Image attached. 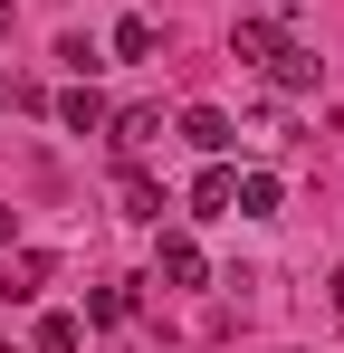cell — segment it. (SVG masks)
<instances>
[{
	"label": "cell",
	"mask_w": 344,
	"mask_h": 353,
	"mask_svg": "<svg viewBox=\"0 0 344 353\" xmlns=\"http://www.w3.org/2000/svg\"><path fill=\"white\" fill-rule=\"evenodd\" d=\"M258 67H268V86H278V96H316V86H325V58H316L296 29H278V48H268Z\"/></svg>",
	"instance_id": "obj_1"
},
{
	"label": "cell",
	"mask_w": 344,
	"mask_h": 353,
	"mask_svg": "<svg viewBox=\"0 0 344 353\" xmlns=\"http://www.w3.org/2000/svg\"><path fill=\"white\" fill-rule=\"evenodd\" d=\"M153 277H163V287H201V277H211L201 239H191V230H163V239H153Z\"/></svg>",
	"instance_id": "obj_2"
},
{
	"label": "cell",
	"mask_w": 344,
	"mask_h": 353,
	"mask_svg": "<svg viewBox=\"0 0 344 353\" xmlns=\"http://www.w3.org/2000/svg\"><path fill=\"white\" fill-rule=\"evenodd\" d=\"M115 220H134V230H163V181L124 163V172H115Z\"/></svg>",
	"instance_id": "obj_3"
},
{
	"label": "cell",
	"mask_w": 344,
	"mask_h": 353,
	"mask_svg": "<svg viewBox=\"0 0 344 353\" xmlns=\"http://www.w3.org/2000/svg\"><path fill=\"white\" fill-rule=\"evenodd\" d=\"M172 134H182V143H191V153H211V163H220L229 143H239V124H229L220 105H182V124H172Z\"/></svg>",
	"instance_id": "obj_4"
},
{
	"label": "cell",
	"mask_w": 344,
	"mask_h": 353,
	"mask_svg": "<svg viewBox=\"0 0 344 353\" xmlns=\"http://www.w3.org/2000/svg\"><path fill=\"white\" fill-rule=\"evenodd\" d=\"M0 258H10V268H0V296H10V305H29V296L57 277V268H48V248H0Z\"/></svg>",
	"instance_id": "obj_5"
},
{
	"label": "cell",
	"mask_w": 344,
	"mask_h": 353,
	"mask_svg": "<svg viewBox=\"0 0 344 353\" xmlns=\"http://www.w3.org/2000/svg\"><path fill=\"white\" fill-rule=\"evenodd\" d=\"M134 305H144V287H134V277H96V287H86V325H124Z\"/></svg>",
	"instance_id": "obj_6"
},
{
	"label": "cell",
	"mask_w": 344,
	"mask_h": 353,
	"mask_svg": "<svg viewBox=\"0 0 344 353\" xmlns=\"http://www.w3.org/2000/svg\"><path fill=\"white\" fill-rule=\"evenodd\" d=\"M115 58H124V67H144V58H163V29H153V19H144V10H124V19H115Z\"/></svg>",
	"instance_id": "obj_7"
},
{
	"label": "cell",
	"mask_w": 344,
	"mask_h": 353,
	"mask_svg": "<svg viewBox=\"0 0 344 353\" xmlns=\"http://www.w3.org/2000/svg\"><path fill=\"white\" fill-rule=\"evenodd\" d=\"M229 210L239 220H278V172H239L229 181Z\"/></svg>",
	"instance_id": "obj_8"
},
{
	"label": "cell",
	"mask_w": 344,
	"mask_h": 353,
	"mask_svg": "<svg viewBox=\"0 0 344 353\" xmlns=\"http://www.w3.org/2000/svg\"><path fill=\"white\" fill-rule=\"evenodd\" d=\"M106 96H96V86H67V96H57V124H67V134H106Z\"/></svg>",
	"instance_id": "obj_9"
},
{
	"label": "cell",
	"mask_w": 344,
	"mask_h": 353,
	"mask_svg": "<svg viewBox=\"0 0 344 353\" xmlns=\"http://www.w3.org/2000/svg\"><path fill=\"white\" fill-rule=\"evenodd\" d=\"M106 134H115V153H144L163 134V105H124V115H106Z\"/></svg>",
	"instance_id": "obj_10"
},
{
	"label": "cell",
	"mask_w": 344,
	"mask_h": 353,
	"mask_svg": "<svg viewBox=\"0 0 344 353\" xmlns=\"http://www.w3.org/2000/svg\"><path fill=\"white\" fill-rule=\"evenodd\" d=\"M229 181H239L229 163H211V172L191 181V210H201V220H229Z\"/></svg>",
	"instance_id": "obj_11"
},
{
	"label": "cell",
	"mask_w": 344,
	"mask_h": 353,
	"mask_svg": "<svg viewBox=\"0 0 344 353\" xmlns=\"http://www.w3.org/2000/svg\"><path fill=\"white\" fill-rule=\"evenodd\" d=\"M268 48H278V19H239V29H229V58L239 67H258Z\"/></svg>",
	"instance_id": "obj_12"
},
{
	"label": "cell",
	"mask_w": 344,
	"mask_h": 353,
	"mask_svg": "<svg viewBox=\"0 0 344 353\" xmlns=\"http://www.w3.org/2000/svg\"><path fill=\"white\" fill-rule=\"evenodd\" d=\"M86 344V315H39V353H77Z\"/></svg>",
	"instance_id": "obj_13"
},
{
	"label": "cell",
	"mask_w": 344,
	"mask_h": 353,
	"mask_svg": "<svg viewBox=\"0 0 344 353\" xmlns=\"http://www.w3.org/2000/svg\"><path fill=\"white\" fill-rule=\"evenodd\" d=\"M0 248H19V210H0Z\"/></svg>",
	"instance_id": "obj_14"
},
{
	"label": "cell",
	"mask_w": 344,
	"mask_h": 353,
	"mask_svg": "<svg viewBox=\"0 0 344 353\" xmlns=\"http://www.w3.org/2000/svg\"><path fill=\"white\" fill-rule=\"evenodd\" d=\"M325 305H335V315H344V268H335V277H325Z\"/></svg>",
	"instance_id": "obj_15"
},
{
	"label": "cell",
	"mask_w": 344,
	"mask_h": 353,
	"mask_svg": "<svg viewBox=\"0 0 344 353\" xmlns=\"http://www.w3.org/2000/svg\"><path fill=\"white\" fill-rule=\"evenodd\" d=\"M0 48H10V10H0Z\"/></svg>",
	"instance_id": "obj_16"
},
{
	"label": "cell",
	"mask_w": 344,
	"mask_h": 353,
	"mask_svg": "<svg viewBox=\"0 0 344 353\" xmlns=\"http://www.w3.org/2000/svg\"><path fill=\"white\" fill-rule=\"evenodd\" d=\"M0 353H10V344H0Z\"/></svg>",
	"instance_id": "obj_17"
}]
</instances>
